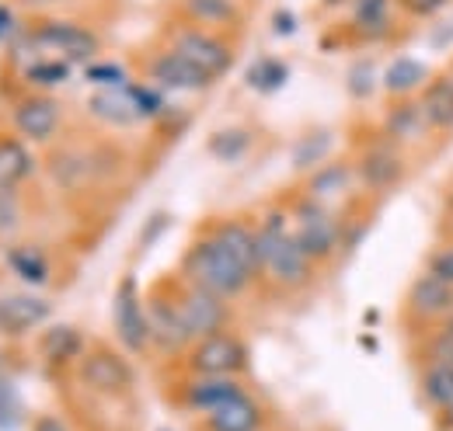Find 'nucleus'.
<instances>
[{"mask_svg": "<svg viewBox=\"0 0 453 431\" xmlns=\"http://www.w3.org/2000/svg\"><path fill=\"white\" fill-rule=\"evenodd\" d=\"M443 431H453V428H443Z\"/></svg>", "mask_w": 453, "mask_h": 431, "instance_id": "de8ad7c7", "label": "nucleus"}, {"mask_svg": "<svg viewBox=\"0 0 453 431\" xmlns=\"http://www.w3.org/2000/svg\"><path fill=\"white\" fill-rule=\"evenodd\" d=\"M59 118H63L59 102L50 98V95H28V98H21L14 105V125H18V132L28 136V140H35V143H46V140L57 136Z\"/></svg>", "mask_w": 453, "mask_h": 431, "instance_id": "4468645a", "label": "nucleus"}, {"mask_svg": "<svg viewBox=\"0 0 453 431\" xmlns=\"http://www.w3.org/2000/svg\"><path fill=\"white\" fill-rule=\"evenodd\" d=\"M168 46L174 53H181L188 63H196L203 73H210L213 80H220L226 70L234 66V49L220 32L199 28V25H178L168 35Z\"/></svg>", "mask_w": 453, "mask_h": 431, "instance_id": "20e7f679", "label": "nucleus"}, {"mask_svg": "<svg viewBox=\"0 0 453 431\" xmlns=\"http://www.w3.org/2000/svg\"><path fill=\"white\" fill-rule=\"evenodd\" d=\"M213 237L224 244L226 251L244 265V268L251 271V275H262V258H258V230H251L248 223H241V219H224L217 230H213Z\"/></svg>", "mask_w": 453, "mask_h": 431, "instance_id": "a211bd4d", "label": "nucleus"}, {"mask_svg": "<svg viewBox=\"0 0 453 431\" xmlns=\"http://www.w3.org/2000/svg\"><path fill=\"white\" fill-rule=\"evenodd\" d=\"M391 4L395 0H356L352 4V25H356V32L366 35V39L384 35L388 25H391Z\"/></svg>", "mask_w": 453, "mask_h": 431, "instance_id": "a878e982", "label": "nucleus"}, {"mask_svg": "<svg viewBox=\"0 0 453 431\" xmlns=\"http://www.w3.org/2000/svg\"><path fill=\"white\" fill-rule=\"evenodd\" d=\"M426 271L440 275L443 282H450V285H453V240H447L443 247H436V251L429 254V261H426Z\"/></svg>", "mask_w": 453, "mask_h": 431, "instance_id": "f704fd0d", "label": "nucleus"}, {"mask_svg": "<svg viewBox=\"0 0 453 431\" xmlns=\"http://www.w3.org/2000/svg\"><path fill=\"white\" fill-rule=\"evenodd\" d=\"M248 147H251V132L248 129H220V132L210 136V154L217 161H237V157L248 154Z\"/></svg>", "mask_w": 453, "mask_h": 431, "instance_id": "7c9ffc66", "label": "nucleus"}, {"mask_svg": "<svg viewBox=\"0 0 453 431\" xmlns=\"http://www.w3.org/2000/svg\"><path fill=\"white\" fill-rule=\"evenodd\" d=\"M426 132H429V122H426V111L418 105V98H397V105L384 118V136H391L401 147V143L422 140Z\"/></svg>", "mask_w": 453, "mask_h": 431, "instance_id": "aec40b11", "label": "nucleus"}, {"mask_svg": "<svg viewBox=\"0 0 453 431\" xmlns=\"http://www.w3.org/2000/svg\"><path fill=\"white\" fill-rule=\"evenodd\" d=\"M181 271H185V282H188V285L206 289V292H213V296H220V299L241 296V292L251 285V278H255L213 233L199 237V240L188 247V254H185V261H181Z\"/></svg>", "mask_w": 453, "mask_h": 431, "instance_id": "f03ea898", "label": "nucleus"}, {"mask_svg": "<svg viewBox=\"0 0 453 431\" xmlns=\"http://www.w3.org/2000/svg\"><path fill=\"white\" fill-rule=\"evenodd\" d=\"M91 111H95L98 118L112 122V125H133V122L147 118V115H143V108H140V102H136L133 84H126V87H112V91H98V95L91 98Z\"/></svg>", "mask_w": 453, "mask_h": 431, "instance_id": "412c9836", "label": "nucleus"}, {"mask_svg": "<svg viewBox=\"0 0 453 431\" xmlns=\"http://www.w3.org/2000/svg\"><path fill=\"white\" fill-rule=\"evenodd\" d=\"M46 317H50V303L39 296H4L0 299V330L4 334L32 330Z\"/></svg>", "mask_w": 453, "mask_h": 431, "instance_id": "6ab92c4d", "label": "nucleus"}, {"mask_svg": "<svg viewBox=\"0 0 453 431\" xmlns=\"http://www.w3.org/2000/svg\"><path fill=\"white\" fill-rule=\"evenodd\" d=\"M276 32H280V35H293V32H296V18L280 11V14H276Z\"/></svg>", "mask_w": 453, "mask_h": 431, "instance_id": "ea45409f", "label": "nucleus"}, {"mask_svg": "<svg viewBox=\"0 0 453 431\" xmlns=\"http://www.w3.org/2000/svg\"><path fill=\"white\" fill-rule=\"evenodd\" d=\"M112 317H115V334L122 341L126 352L140 355L150 348V321H147V306L140 303V289H136V278L126 275L115 289V303H112Z\"/></svg>", "mask_w": 453, "mask_h": 431, "instance_id": "0eeeda50", "label": "nucleus"}, {"mask_svg": "<svg viewBox=\"0 0 453 431\" xmlns=\"http://www.w3.org/2000/svg\"><path fill=\"white\" fill-rule=\"evenodd\" d=\"M258 258H262V271L283 285V289H300L314 278V258L303 251V244L293 233V223L283 209L265 213L262 226H258Z\"/></svg>", "mask_w": 453, "mask_h": 431, "instance_id": "f257e3e1", "label": "nucleus"}, {"mask_svg": "<svg viewBox=\"0 0 453 431\" xmlns=\"http://www.w3.org/2000/svg\"><path fill=\"white\" fill-rule=\"evenodd\" d=\"M81 379L98 393H126L133 386V366L112 348H95L81 355Z\"/></svg>", "mask_w": 453, "mask_h": 431, "instance_id": "9b49d317", "label": "nucleus"}, {"mask_svg": "<svg viewBox=\"0 0 453 431\" xmlns=\"http://www.w3.org/2000/svg\"><path fill=\"white\" fill-rule=\"evenodd\" d=\"M447 73H450V77H453V63H450V66H447Z\"/></svg>", "mask_w": 453, "mask_h": 431, "instance_id": "a18cd8bd", "label": "nucleus"}, {"mask_svg": "<svg viewBox=\"0 0 453 431\" xmlns=\"http://www.w3.org/2000/svg\"><path fill=\"white\" fill-rule=\"evenodd\" d=\"M32 174V157L21 140L0 136V192H14Z\"/></svg>", "mask_w": 453, "mask_h": 431, "instance_id": "393cba45", "label": "nucleus"}, {"mask_svg": "<svg viewBox=\"0 0 453 431\" xmlns=\"http://www.w3.org/2000/svg\"><path fill=\"white\" fill-rule=\"evenodd\" d=\"M147 321H150V344H157L165 352H178L192 341L185 330V321H181V310H178V292L174 296L154 292L150 306H147Z\"/></svg>", "mask_w": 453, "mask_h": 431, "instance_id": "ddd939ff", "label": "nucleus"}, {"mask_svg": "<svg viewBox=\"0 0 453 431\" xmlns=\"http://www.w3.org/2000/svg\"><path fill=\"white\" fill-rule=\"evenodd\" d=\"M426 80H429L426 63H418V59H411V56H401V59H395V63L388 66V73H384V91H388L391 98H411V95L422 91Z\"/></svg>", "mask_w": 453, "mask_h": 431, "instance_id": "b1692460", "label": "nucleus"}, {"mask_svg": "<svg viewBox=\"0 0 453 431\" xmlns=\"http://www.w3.org/2000/svg\"><path fill=\"white\" fill-rule=\"evenodd\" d=\"M178 7H181V18L188 25H199L210 32H226V28H237L244 21L237 0H178Z\"/></svg>", "mask_w": 453, "mask_h": 431, "instance_id": "2eb2a0df", "label": "nucleus"}, {"mask_svg": "<svg viewBox=\"0 0 453 431\" xmlns=\"http://www.w3.org/2000/svg\"><path fill=\"white\" fill-rule=\"evenodd\" d=\"M349 91H352L356 98H366V95L373 91V73H370V66L349 70Z\"/></svg>", "mask_w": 453, "mask_h": 431, "instance_id": "e433bc0d", "label": "nucleus"}, {"mask_svg": "<svg viewBox=\"0 0 453 431\" xmlns=\"http://www.w3.org/2000/svg\"><path fill=\"white\" fill-rule=\"evenodd\" d=\"M328 4H342V0H328Z\"/></svg>", "mask_w": 453, "mask_h": 431, "instance_id": "49530a36", "label": "nucleus"}, {"mask_svg": "<svg viewBox=\"0 0 453 431\" xmlns=\"http://www.w3.org/2000/svg\"><path fill=\"white\" fill-rule=\"evenodd\" d=\"M210 421V431H258L262 428V407L248 397V393H241V397H234L230 404L224 407H217L213 414H206Z\"/></svg>", "mask_w": 453, "mask_h": 431, "instance_id": "4be33fe9", "label": "nucleus"}, {"mask_svg": "<svg viewBox=\"0 0 453 431\" xmlns=\"http://www.w3.org/2000/svg\"><path fill=\"white\" fill-rule=\"evenodd\" d=\"M7 265L28 285H46L50 282V261H46V254L39 247H11L7 251Z\"/></svg>", "mask_w": 453, "mask_h": 431, "instance_id": "bb28decb", "label": "nucleus"}, {"mask_svg": "<svg viewBox=\"0 0 453 431\" xmlns=\"http://www.w3.org/2000/svg\"><path fill=\"white\" fill-rule=\"evenodd\" d=\"M352 167L349 163H321L318 170H314V178H311V199H318V202H325V199H332V195H342L349 185H352Z\"/></svg>", "mask_w": 453, "mask_h": 431, "instance_id": "c85d7f7f", "label": "nucleus"}, {"mask_svg": "<svg viewBox=\"0 0 453 431\" xmlns=\"http://www.w3.org/2000/svg\"><path fill=\"white\" fill-rule=\"evenodd\" d=\"M39 352H42V359H46L50 366L77 362V359L84 355V334H81L77 327H66V323L50 327V330L42 334V341H39Z\"/></svg>", "mask_w": 453, "mask_h": 431, "instance_id": "5701e85b", "label": "nucleus"}, {"mask_svg": "<svg viewBox=\"0 0 453 431\" xmlns=\"http://www.w3.org/2000/svg\"><path fill=\"white\" fill-rule=\"evenodd\" d=\"M21 425V400L11 382H0V431H14Z\"/></svg>", "mask_w": 453, "mask_h": 431, "instance_id": "72a5a7b5", "label": "nucleus"}, {"mask_svg": "<svg viewBox=\"0 0 453 431\" xmlns=\"http://www.w3.org/2000/svg\"><path fill=\"white\" fill-rule=\"evenodd\" d=\"M418 105L426 111L429 129L436 132H453V77L450 73H436L422 84L418 91Z\"/></svg>", "mask_w": 453, "mask_h": 431, "instance_id": "dca6fc26", "label": "nucleus"}, {"mask_svg": "<svg viewBox=\"0 0 453 431\" xmlns=\"http://www.w3.org/2000/svg\"><path fill=\"white\" fill-rule=\"evenodd\" d=\"M25 77H28V84H35V87H57V84H63V80L70 77V63L39 56V59H28V63H25Z\"/></svg>", "mask_w": 453, "mask_h": 431, "instance_id": "2f4dec72", "label": "nucleus"}, {"mask_svg": "<svg viewBox=\"0 0 453 431\" xmlns=\"http://www.w3.org/2000/svg\"><path fill=\"white\" fill-rule=\"evenodd\" d=\"M35 431H66V428L59 425L57 418H50V414H46V418H39V421H35Z\"/></svg>", "mask_w": 453, "mask_h": 431, "instance_id": "a19ab883", "label": "nucleus"}, {"mask_svg": "<svg viewBox=\"0 0 453 431\" xmlns=\"http://www.w3.org/2000/svg\"><path fill=\"white\" fill-rule=\"evenodd\" d=\"M286 77H289V66H286L283 59H276V56H262V59L248 70V84H251L255 91H262V95L280 91L286 84Z\"/></svg>", "mask_w": 453, "mask_h": 431, "instance_id": "c756f323", "label": "nucleus"}, {"mask_svg": "<svg viewBox=\"0 0 453 431\" xmlns=\"http://www.w3.org/2000/svg\"><path fill=\"white\" fill-rule=\"evenodd\" d=\"M356 178L370 192H388L404 178V157H401V150H397L391 136H384V140H377L363 150V157L356 163Z\"/></svg>", "mask_w": 453, "mask_h": 431, "instance_id": "6e6552de", "label": "nucleus"}, {"mask_svg": "<svg viewBox=\"0 0 453 431\" xmlns=\"http://www.w3.org/2000/svg\"><path fill=\"white\" fill-rule=\"evenodd\" d=\"M88 80H95L98 87H105V91H112V87H126L129 80H126V73L119 70V66H88Z\"/></svg>", "mask_w": 453, "mask_h": 431, "instance_id": "c9c22d12", "label": "nucleus"}, {"mask_svg": "<svg viewBox=\"0 0 453 431\" xmlns=\"http://www.w3.org/2000/svg\"><path fill=\"white\" fill-rule=\"evenodd\" d=\"M293 233H296V240L303 244V251L314 261H328L342 247V223L318 199H303L293 209Z\"/></svg>", "mask_w": 453, "mask_h": 431, "instance_id": "39448f33", "label": "nucleus"}, {"mask_svg": "<svg viewBox=\"0 0 453 431\" xmlns=\"http://www.w3.org/2000/svg\"><path fill=\"white\" fill-rule=\"evenodd\" d=\"M443 4H447V0H401V7L411 11L415 18H429V14H436Z\"/></svg>", "mask_w": 453, "mask_h": 431, "instance_id": "58836bf2", "label": "nucleus"}, {"mask_svg": "<svg viewBox=\"0 0 453 431\" xmlns=\"http://www.w3.org/2000/svg\"><path fill=\"white\" fill-rule=\"evenodd\" d=\"M21 32H18V21H14V11L11 4H0V42H14Z\"/></svg>", "mask_w": 453, "mask_h": 431, "instance_id": "4c0bfd02", "label": "nucleus"}, {"mask_svg": "<svg viewBox=\"0 0 453 431\" xmlns=\"http://www.w3.org/2000/svg\"><path fill=\"white\" fill-rule=\"evenodd\" d=\"M418 386H422L426 404H433V407L443 411V407L453 400V369L447 366V362H426Z\"/></svg>", "mask_w": 453, "mask_h": 431, "instance_id": "cd10ccee", "label": "nucleus"}, {"mask_svg": "<svg viewBox=\"0 0 453 431\" xmlns=\"http://www.w3.org/2000/svg\"><path fill=\"white\" fill-rule=\"evenodd\" d=\"M188 369L196 376H237L248 369V348L241 337L217 330V334H206L192 344L188 352Z\"/></svg>", "mask_w": 453, "mask_h": 431, "instance_id": "423d86ee", "label": "nucleus"}, {"mask_svg": "<svg viewBox=\"0 0 453 431\" xmlns=\"http://www.w3.org/2000/svg\"><path fill=\"white\" fill-rule=\"evenodd\" d=\"M147 73H150V80L157 87H168V91H206L213 84L210 73H203L196 63H188L185 56L174 53L171 46L161 49V53L147 63Z\"/></svg>", "mask_w": 453, "mask_h": 431, "instance_id": "f8f14e48", "label": "nucleus"}, {"mask_svg": "<svg viewBox=\"0 0 453 431\" xmlns=\"http://www.w3.org/2000/svg\"><path fill=\"white\" fill-rule=\"evenodd\" d=\"M443 425H447V428H453V400L443 407Z\"/></svg>", "mask_w": 453, "mask_h": 431, "instance_id": "79ce46f5", "label": "nucleus"}, {"mask_svg": "<svg viewBox=\"0 0 453 431\" xmlns=\"http://www.w3.org/2000/svg\"><path fill=\"white\" fill-rule=\"evenodd\" d=\"M241 382L234 376H196L185 386V404L192 411H203V414H213L217 407L230 404L234 397H241Z\"/></svg>", "mask_w": 453, "mask_h": 431, "instance_id": "f3484780", "label": "nucleus"}, {"mask_svg": "<svg viewBox=\"0 0 453 431\" xmlns=\"http://www.w3.org/2000/svg\"><path fill=\"white\" fill-rule=\"evenodd\" d=\"M443 233H447V240H453V209L447 213V223H443Z\"/></svg>", "mask_w": 453, "mask_h": 431, "instance_id": "37998d69", "label": "nucleus"}, {"mask_svg": "<svg viewBox=\"0 0 453 431\" xmlns=\"http://www.w3.org/2000/svg\"><path fill=\"white\" fill-rule=\"evenodd\" d=\"M14 49H21L25 59H63V63H91L102 53V39L77 25V21H59V18H46L39 25H32L28 32H21L14 39Z\"/></svg>", "mask_w": 453, "mask_h": 431, "instance_id": "7ed1b4c3", "label": "nucleus"}, {"mask_svg": "<svg viewBox=\"0 0 453 431\" xmlns=\"http://www.w3.org/2000/svg\"><path fill=\"white\" fill-rule=\"evenodd\" d=\"M178 310H181V321L192 341L206 337V334H217L226 327V306L220 296L206 292V289H196V285H185L178 292Z\"/></svg>", "mask_w": 453, "mask_h": 431, "instance_id": "1a4fd4ad", "label": "nucleus"}, {"mask_svg": "<svg viewBox=\"0 0 453 431\" xmlns=\"http://www.w3.org/2000/svg\"><path fill=\"white\" fill-rule=\"evenodd\" d=\"M328 143H332V132H314V136H303V140L293 147V163H296L300 170L321 167V157L328 154Z\"/></svg>", "mask_w": 453, "mask_h": 431, "instance_id": "473e14b6", "label": "nucleus"}, {"mask_svg": "<svg viewBox=\"0 0 453 431\" xmlns=\"http://www.w3.org/2000/svg\"><path fill=\"white\" fill-rule=\"evenodd\" d=\"M408 314L418 323H443L453 317V285L433 271H422L408 289Z\"/></svg>", "mask_w": 453, "mask_h": 431, "instance_id": "9d476101", "label": "nucleus"}, {"mask_svg": "<svg viewBox=\"0 0 453 431\" xmlns=\"http://www.w3.org/2000/svg\"><path fill=\"white\" fill-rule=\"evenodd\" d=\"M447 206L453 209V185H450V192H447Z\"/></svg>", "mask_w": 453, "mask_h": 431, "instance_id": "c03bdc74", "label": "nucleus"}]
</instances>
